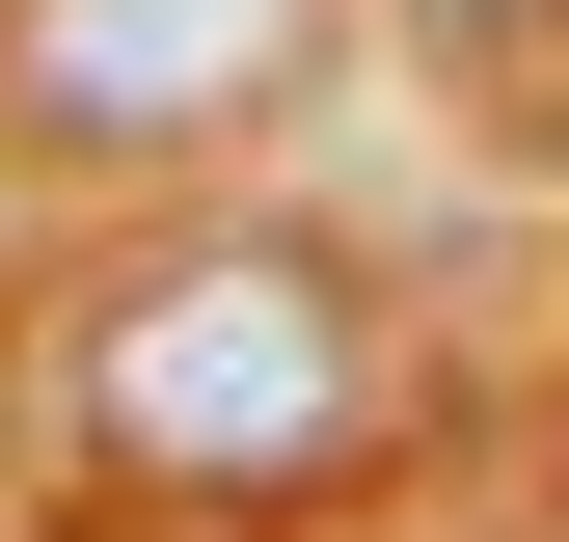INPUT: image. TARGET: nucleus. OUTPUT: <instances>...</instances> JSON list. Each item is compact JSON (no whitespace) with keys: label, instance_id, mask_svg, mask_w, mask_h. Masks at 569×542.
Wrapping results in <instances>:
<instances>
[{"label":"nucleus","instance_id":"f257e3e1","mask_svg":"<svg viewBox=\"0 0 569 542\" xmlns=\"http://www.w3.org/2000/svg\"><path fill=\"white\" fill-rule=\"evenodd\" d=\"M82 461L163 489V515H299V489H352V461H380V299H352L299 218H218V244L109 271Z\"/></svg>","mask_w":569,"mask_h":542},{"label":"nucleus","instance_id":"f03ea898","mask_svg":"<svg viewBox=\"0 0 569 542\" xmlns=\"http://www.w3.org/2000/svg\"><path fill=\"white\" fill-rule=\"evenodd\" d=\"M326 54V0H0V136L54 163H190Z\"/></svg>","mask_w":569,"mask_h":542},{"label":"nucleus","instance_id":"7ed1b4c3","mask_svg":"<svg viewBox=\"0 0 569 542\" xmlns=\"http://www.w3.org/2000/svg\"><path fill=\"white\" fill-rule=\"evenodd\" d=\"M407 28H569V0H407Z\"/></svg>","mask_w":569,"mask_h":542}]
</instances>
